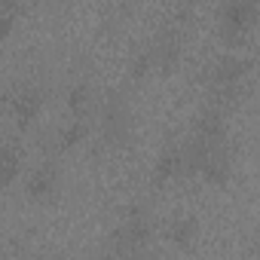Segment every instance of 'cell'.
Returning <instances> with one entry per match:
<instances>
[{
  "mask_svg": "<svg viewBox=\"0 0 260 260\" xmlns=\"http://www.w3.org/2000/svg\"><path fill=\"white\" fill-rule=\"evenodd\" d=\"M248 16H251V10L245 4H226L220 10V28H223V34L226 37H239L248 28Z\"/></svg>",
  "mask_w": 260,
  "mask_h": 260,
  "instance_id": "cell-1",
  "label": "cell"
},
{
  "mask_svg": "<svg viewBox=\"0 0 260 260\" xmlns=\"http://www.w3.org/2000/svg\"><path fill=\"white\" fill-rule=\"evenodd\" d=\"M169 239H172L178 248H187V245L196 239V220H193V217H178V220L169 226Z\"/></svg>",
  "mask_w": 260,
  "mask_h": 260,
  "instance_id": "cell-2",
  "label": "cell"
},
{
  "mask_svg": "<svg viewBox=\"0 0 260 260\" xmlns=\"http://www.w3.org/2000/svg\"><path fill=\"white\" fill-rule=\"evenodd\" d=\"M52 187H55V172L52 169H37V175L28 181V190H31V196H49L52 193Z\"/></svg>",
  "mask_w": 260,
  "mask_h": 260,
  "instance_id": "cell-3",
  "label": "cell"
},
{
  "mask_svg": "<svg viewBox=\"0 0 260 260\" xmlns=\"http://www.w3.org/2000/svg\"><path fill=\"white\" fill-rule=\"evenodd\" d=\"M239 74H245V61H239V58H233V55L220 58L217 68H214V77H217L220 83H230V80H236Z\"/></svg>",
  "mask_w": 260,
  "mask_h": 260,
  "instance_id": "cell-4",
  "label": "cell"
},
{
  "mask_svg": "<svg viewBox=\"0 0 260 260\" xmlns=\"http://www.w3.org/2000/svg\"><path fill=\"white\" fill-rule=\"evenodd\" d=\"M37 110H40V95L31 92V89H25V92L16 98V113H19L22 119H34Z\"/></svg>",
  "mask_w": 260,
  "mask_h": 260,
  "instance_id": "cell-5",
  "label": "cell"
},
{
  "mask_svg": "<svg viewBox=\"0 0 260 260\" xmlns=\"http://www.w3.org/2000/svg\"><path fill=\"white\" fill-rule=\"evenodd\" d=\"M83 135H86V125L77 119V122H71L64 132H61V144H64V147H74L77 141H83Z\"/></svg>",
  "mask_w": 260,
  "mask_h": 260,
  "instance_id": "cell-6",
  "label": "cell"
},
{
  "mask_svg": "<svg viewBox=\"0 0 260 260\" xmlns=\"http://www.w3.org/2000/svg\"><path fill=\"white\" fill-rule=\"evenodd\" d=\"M86 104H89V89H86V86H77V89H71V107L80 113Z\"/></svg>",
  "mask_w": 260,
  "mask_h": 260,
  "instance_id": "cell-7",
  "label": "cell"
}]
</instances>
